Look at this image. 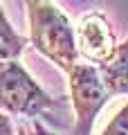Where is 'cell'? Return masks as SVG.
I'll return each instance as SVG.
<instances>
[{"label":"cell","instance_id":"obj_1","mask_svg":"<svg viewBox=\"0 0 128 135\" xmlns=\"http://www.w3.org/2000/svg\"><path fill=\"white\" fill-rule=\"evenodd\" d=\"M29 16V38L32 45L56 63L63 70H70L79 63V50H76V36L67 16L52 2H27Z\"/></svg>","mask_w":128,"mask_h":135},{"label":"cell","instance_id":"obj_2","mask_svg":"<svg viewBox=\"0 0 128 135\" xmlns=\"http://www.w3.org/2000/svg\"><path fill=\"white\" fill-rule=\"evenodd\" d=\"M56 101L43 90L16 59L0 63V108L9 115L36 117L52 113Z\"/></svg>","mask_w":128,"mask_h":135},{"label":"cell","instance_id":"obj_3","mask_svg":"<svg viewBox=\"0 0 128 135\" xmlns=\"http://www.w3.org/2000/svg\"><path fill=\"white\" fill-rule=\"evenodd\" d=\"M70 77V92H72V106L76 113L74 135H90L99 110L110 99L108 90L101 83V77L92 63H76L67 70Z\"/></svg>","mask_w":128,"mask_h":135},{"label":"cell","instance_id":"obj_4","mask_svg":"<svg viewBox=\"0 0 128 135\" xmlns=\"http://www.w3.org/2000/svg\"><path fill=\"white\" fill-rule=\"evenodd\" d=\"M74 36H76V50H79V54H83V59H88L90 63H97V65L101 61H106L112 54V50L117 47L112 29H110V23L99 11L88 14L85 18H81Z\"/></svg>","mask_w":128,"mask_h":135},{"label":"cell","instance_id":"obj_5","mask_svg":"<svg viewBox=\"0 0 128 135\" xmlns=\"http://www.w3.org/2000/svg\"><path fill=\"white\" fill-rule=\"evenodd\" d=\"M101 83L108 95H128V38L112 50L106 61L97 65Z\"/></svg>","mask_w":128,"mask_h":135},{"label":"cell","instance_id":"obj_6","mask_svg":"<svg viewBox=\"0 0 128 135\" xmlns=\"http://www.w3.org/2000/svg\"><path fill=\"white\" fill-rule=\"evenodd\" d=\"M25 43H27V38L20 36V34L11 27V23L7 20L5 11L0 7V63L9 61V59H16L23 52Z\"/></svg>","mask_w":128,"mask_h":135},{"label":"cell","instance_id":"obj_7","mask_svg":"<svg viewBox=\"0 0 128 135\" xmlns=\"http://www.w3.org/2000/svg\"><path fill=\"white\" fill-rule=\"evenodd\" d=\"M101 135H128V104L108 122Z\"/></svg>","mask_w":128,"mask_h":135},{"label":"cell","instance_id":"obj_8","mask_svg":"<svg viewBox=\"0 0 128 135\" xmlns=\"http://www.w3.org/2000/svg\"><path fill=\"white\" fill-rule=\"evenodd\" d=\"M0 135H14V126H11V119L0 113Z\"/></svg>","mask_w":128,"mask_h":135},{"label":"cell","instance_id":"obj_9","mask_svg":"<svg viewBox=\"0 0 128 135\" xmlns=\"http://www.w3.org/2000/svg\"><path fill=\"white\" fill-rule=\"evenodd\" d=\"M32 131H34V135H54V133H50V131L45 128L41 122H36V119H34V124H32Z\"/></svg>","mask_w":128,"mask_h":135},{"label":"cell","instance_id":"obj_10","mask_svg":"<svg viewBox=\"0 0 128 135\" xmlns=\"http://www.w3.org/2000/svg\"><path fill=\"white\" fill-rule=\"evenodd\" d=\"M27 2H47V0H27Z\"/></svg>","mask_w":128,"mask_h":135}]
</instances>
